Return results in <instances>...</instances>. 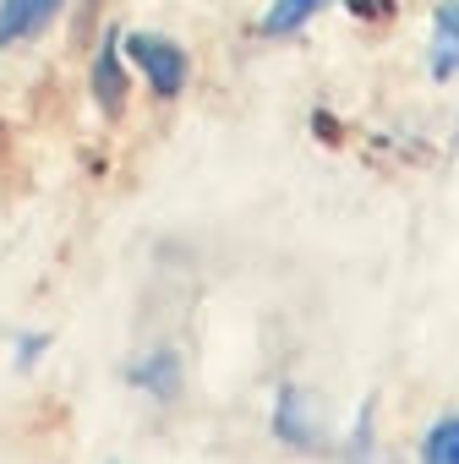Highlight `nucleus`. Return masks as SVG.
I'll list each match as a JSON object with an SVG mask.
<instances>
[{"instance_id":"0eeeda50","label":"nucleus","mask_w":459,"mask_h":464,"mask_svg":"<svg viewBox=\"0 0 459 464\" xmlns=\"http://www.w3.org/2000/svg\"><path fill=\"white\" fill-rule=\"evenodd\" d=\"M421 459L426 464H459V415L432 420V431L421 437Z\"/></svg>"},{"instance_id":"20e7f679","label":"nucleus","mask_w":459,"mask_h":464,"mask_svg":"<svg viewBox=\"0 0 459 464\" xmlns=\"http://www.w3.org/2000/svg\"><path fill=\"white\" fill-rule=\"evenodd\" d=\"M93 99L104 115L126 110V55H121V34H104L99 55H93Z\"/></svg>"},{"instance_id":"f257e3e1","label":"nucleus","mask_w":459,"mask_h":464,"mask_svg":"<svg viewBox=\"0 0 459 464\" xmlns=\"http://www.w3.org/2000/svg\"><path fill=\"white\" fill-rule=\"evenodd\" d=\"M121 55L148 77V88H153L159 99H175V93L186 88V77H191L186 50H181L175 39H164V34H121Z\"/></svg>"},{"instance_id":"7ed1b4c3","label":"nucleus","mask_w":459,"mask_h":464,"mask_svg":"<svg viewBox=\"0 0 459 464\" xmlns=\"http://www.w3.org/2000/svg\"><path fill=\"white\" fill-rule=\"evenodd\" d=\"M61 12H66V0H0V50L39 39Z\"/></svg>"},{"instance_id":"423d86ee","label":"nucleus","mask_w":459,"mask_h":464,"mask_svg":"<svg viewBox=\"0 0 459 464\" xmlns=\"http://www.w3.org/2000/svg\"><path fill=\"white\" fill-rule=\"evenodd\" d=\"M323 6H328V0H274V6L263 12V39H290V34H301Z\"/></svg>"},{"instance_id":"6e6552de","label":"nucleus","mask_w":459,"mask_h":464,"mask_svg":"<svg viewBox=\"0 0 459 464\" xmlns=\"http://www.w3.org/2000/svg\"><path fill=\"white\" fill-rule=\"evenodd\" d=\"M137 382L153 388L159 399H175V388H181V366H175V355H170V350H153V355L137 366Z\"/></svg>"},{"instance_id":"39448f33","label":"nucleus","mask_w":459,"mask_h":464,"mask_svg":"<svg viewBox=\"0 0 459 464\" xmlns=\"http://www.w3.org/2000/svg\"><path fill=\"white\" fill-rule=\"evenodd\" d=\"M432 72L437 77L459 72V0H443L432 17Z\"/></svg>"},{"instance_id":"1a4fd4ad","label":"nucleus","mask_w":459,"mask_h":464,"mask_svg":"<svg viewBox=\"0 0 459 464\" xmlns=\"http://www.w3.org/2000/svg\"><path fill=\"white\" fill-rule=\"evenodd\" d=\"M39 355H44V339H39V334H34V339H23V366H34Z\"/></svg>"},{"instance_id":"f03ea898","label":"nucleus","mask_w":459,"mask_h":464,"mask_svg":"<svg viewBox=\"0 0 459 464\" xmlns=\"http://www.w3.org/2000/svg\"><path fill=\"white\" fill-rule=\"evenodd\" d=\"M274 437L290 442V448H317L323 442V410H317L312 388H301V382L279 388V399H274Z\"/></svg>"}]
</instances>
